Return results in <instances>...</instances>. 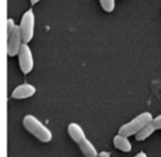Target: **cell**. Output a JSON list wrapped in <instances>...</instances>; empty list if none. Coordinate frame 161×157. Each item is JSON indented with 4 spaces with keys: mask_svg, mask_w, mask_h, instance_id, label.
<instances>
[{
    "mask_svg": "<svg viewBox=\"0 0 161 157\" xmlns=\"http://www.w3.org/2000/svg\"><path fill=\"white\" fill-rule=\"evenodd\" d=\"M36 92V88L31 84H21L19 85L18 87L14 89L11 96L14 99H27V98H30L32 96H34Z\"/></svg>",
    "mask_w": 161,
    "mask_h": 157,
    "instance_id": "ba28073f",
    "label": "cell"
},
{
    "mask_svg": "<svg viewBox=\"0 0 161 157\" xmlns=\"http://www.w3.org/2000/svg\"><path fill=\"white\" fill-rule=\"evenodd\" d=\"M152 114L150 112H142L139 115H137L135 119L129 121L128 123L124 124L119 128L118 133L125 136H131V135H136L147 125L148 123L152 121Z\"/></svg>",
    "mask_w": 161,
    "mask_h": 157,
    "instance_id": "3957f363",
    "label": "cell"
},
{
    "mask_svg": "<svg viewBox=\"0 0 161 157\" xmlns=\"http://www.w3.org/2000/svg\"><path fill=\"white\" fill-rule=\"evenodd\" d=\"M20 30L22 33L23 41L30 43L34 35V28H36V14L32 9H29L23 13L20 21Z\"/></svg>",
    "mask_w": 161,
    "mask_h": 157,
    "instance_id": "277c9868",
    "label": "cell"
},
{
    "mask_svg": "<svg viewBox=\"0 0 161 157\" xmlns=\"http://www.w3.org/2000/svg\"><path fill=\"white\" fill-rule=\"evenodd\" d=\"M23 38L22 33H21L20 25H17L12 33L8 35V45H7V54L10 57L18 55L19 51H20L21 46L23 44Z\"/></svg>",
    "mask_w": 161,
    "mask_h": 157,
    "instance_id": "8992f818",
    "label": "cell"
},
{
    "mask_svg": "<svg viewBox=\"0 0 161 157\" xmlns=\"http://www.w3.org/2000/svg\"><path fill=\"white\" fill-rule=\"evenodd\" d=\"M98 157H110V154L106 150H103L98 154Z\"/></svg>",
    "mask_w": 161,
    "mask_h": 157,
    "instance_id": "7c38bea8",
    "label": "cell"
},
{
    "mask_svg": "<svg viewBox=\"0 0 161 157\" xmlns=\"http://www.w3.org/2000/svg\"><path fill=\"white\" fill-rule=\"evenodd\" d=\"M135 157H147V154L145 152H139L138 154L135 155Z\"/></svg>",
    "mask_w": 161,
    "mask_h": 157,
    "instance_id": "4fadbf2b",
    "label": "cell"
},
{
    "mask_svg": "<svg viewBox=\"0 0 161 157\" xmlns=\"http://www.w3.org/2000/svg\"><path fill=\"white\" fill-rule=\"evenodd\" d=\"M16 23H14V20L12 18H8L7 19V33L8 35H9L10 33H12V31L14 30V28H16Z\"/></svg>",
    "mask_w": 161,
    "mask_h": 157,
    "instance_id": "8fae6325",
    "label": "cell"
},
{
    "mask_svg": "<svg viewBox=\"0 0 161 157\" xmlns=\"http://www.w3.org/2000/svg\"><path fill=\"white\" fill-rule=\"evenodd\" d=\"M69 134L71 136V139L75 142L78 145V147L80 148L82 153L84 154L85 157H98L97 149L95 148V146L92 144V142L86 137V134L84 132V130L82 128V126L80 124L72 122L69 124Z\"/></svg>",
    "mask_w": 161,
    "mask_h": 157,
    "instance_id": "6da1fadb",
    "label": "cell"
},
{
    "mask_svg": "<svg viewBox=\"0 0 161 157\" xmlns=\"http://www.w3.org/2000/svg\"><path fill=\"white\" fill-rule=\"evenodd\" d=\"M19 58V66L20 69L25 75H28L29 73H31V71L33 69L34 66V60H33V54L29 46V43L23 42L22 46H21L20 51L18 54Z\"/></svg>",
    "mask_w": 161,
    "mask_h": 157,
    "instance_id": "5b68a950",
    "label": "cell"
},
{
    "mask_svg": "<svg viewBox=\"0 0 161 157\" xmlns=\"http://www.w3.org/2000/svg\"><path fill=\"white\" fill-rule=\"evenodd\" d=\"M157 130H161V114L153 118L150 123H148L138 134L135 135V137H136L137 141H145Z\"/></svg>",
    "mask_w": 161,
    "mask_h": 157,
    "instance_id": "52a82bcc",
    "label": "cell"
},
{
    "mask_svg": "<svg viewBox=\"0 0 161 157\" xmlns=\"http://www.w3.org/2000/svg\"><path fill=\"white\" fill-rule=\"evenodd\" d=\"M113 143H114V146L117 149L121 150V152H124V153H129V152H131V149H132V145H131V143H130L128 136L121 135V134H119V133L114 137Z\"/></svg>",
    "mask_w": 161,
    "mask_h": 157,
    "instance_id": "9c48e42d",
    "label": "cell"
},
{
    "mask_svg": "<svg viewBox=\"0 0 161 157\" xmlns=\"http://www.w3.org/2000/svg\"><path fill=\"white\" fill-rule=\"evenodd\" d=\"M23 126L28 132L31 133L33 136H36L39 141L43 143H47L52 139L53 134L50 131L49 128L44 125L38 118L32 114H27L23 118Z\"/></svg>",
    "mask_w": 161,
    "mask_h": 157,
    "instance_id": "7a4b0ae2",
    "label": "cell"
},
{
    "mask_svg": "<svg viewBox=\"0 0 161 157\" xmlns=\"http://www.w3.org/2000/svg\"><path fill=\"white\" fill-rule=\"evenodd\" d=\"M99 3L104 11L108 12V13L114 11L115 7H116V0H99Z\"/></svg>",
    "mask_w": 161,
    "mask_h": 157,
    "instance_id": "30bf717a",
    "label": "cell"
},
{
    "mask_svg": "<svg viewBox=\"0 0 161 157\" xmlns=\"http://www.w3.org/2000/svg\"><path fill=\"white\" fill-rule=\"evenodd\" d=\"M40 0H30V3H31V5H36V3H39Z\"/></svg>",
    "mask_w": 161,
    "mask_h": 157,
    "instance_id": "5bb4252c",
    "label": "cell"
}]
</instances>
